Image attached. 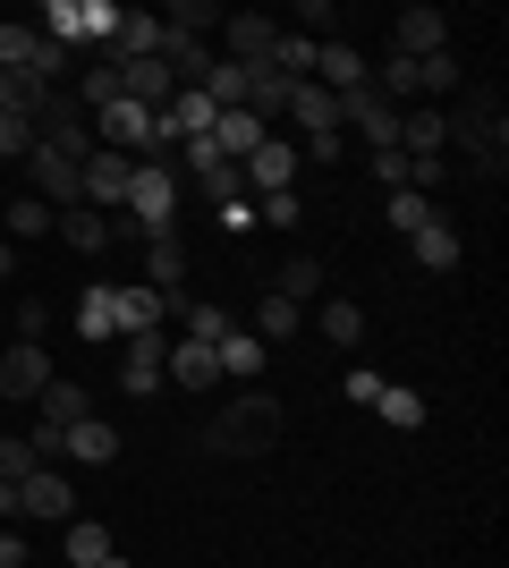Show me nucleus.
<instances>
[{
  "label": "nucleus",
  "mask_w": 509,
  "mask_h": 568,
  "mask_svg": "<svg viewBox=\"0 0 509 568\" xmlns=\"http://www.w3.org/2000/svg\"><path fill=\"white\" fill-rule=\"evenodd\" d=\"M281 425H289V416H281L272 390H238V399L204 425V450H213V458H264L272 442H281Z\"/></svg>",
  "instance_id": "1"
},
{
  "label": "nucleus",
  "mask_w": 509,
  "mask_h": 568,
  "mask_svg": "<svg viewBox=\"0 0 509 568\" xmlns=\"http://www.w3.org/2000/svg\"><path fill=\"white\" fill-rule=\"evenodd\" d=\"M441 136L459 144L467 162L485 170V179H501V153H509V119H501V102L492 94H459L450 111H441Z\"/></svg>",
  "instance_id": "2"
},
{
  "label": "nucleus",
  "mask_w": 509,
  "mask_h": 568,
  "mask_svg": "<svg viewBox=\"0 0 509 568\" xmlns=\"http://www.w3.org/2000/svg\"><path fill=\"white\" fill-rule=\"evenodd\" d=\"M120 0H43L34 9V34L60 51H85V43H120Z\"/></svg>",
  "instance_id": "3"
},
{
  "label": "nucleus",
  "mask_w": 509,
  "mask_h": 568,
  "mask_svg": "<svg viewBox=\"0 0 509 568\" xmlns=\"http://www.w3.org/2000/svg\"><path fill=\"white\" fill-rule=\"evenodd\" d=\"M128 213H136L145 237H170V221H179V179H170V162H136L128 170Z\"/></svg>",
  "instance_id": "4"
},
{
  "label": "nucleus",
  "mask_w": 509,
  "mask_h": 568,
  "mask_svg": "<svg viewBox=\"0 0 509 568\" xmlns=\"http://www.w3.org/2000/svg\"><path fill=\"white\" fill-rule=\"evenodd\" d=\"M26 179H34V195H43L51 213L85 204V162H69L60 144H34V153H26Z\"/></svg>",
  "instance_id": "5"
},
{
  "label": "nucleus",
  "mask_w": 509,
  "mask_h": 568,
  "mask_svg": "<svg viewBox=\"0 0 509 568\" xmlns=\"http://www.w3.org/2000/svg\"><path fill=\"white\" fill-rule=\"evenodd\" d=\"M43 382H51L43 339H9V348H0V407H34Z\"/></svg>",
  "instance_id": "6"
},
{
  "label": "nucleus",
  "mask_w": 509,
  "mask_h": 568,
  "mask_svg": "<svg viewBox=\"0 0 509 568\" xmlns=\"http://www.w3.org/2000/svg\"><path fill=\"white\" fill-rule=\"evenodd\" d=\"M221 60L230 69H264L272 60V43H281V18H264V9H238V18H221Z\"/></svg>",
  "instance_id": "7"
},
{
  "label": "nucleus",
  "mask_w": 509,
  "mask_h": 568,
  "mask_svg": "<svg viewBox=\"0 0 509 568\" xmlns=\"http://www.w3.org/2000/svg\"><path fill=\"white\" fill-rule=\"evenodd\" d=\"M162 314H179V297H170V288H111V323H120V339L162 332Z\"/></svg>",
  "instance_id": "8"
},
{
  "label": "nucleus",
  "mask_w": 509,
  "mask_h": 568,
  "mask_svg": "<svg viewBox=\"0 0 509 568\" xmlns=\"http://www.w3.org/2000/svg\"><path fill=\"white\" fill-rule=\"evenodd\" d=\"M162 365H170V339L136 332V339H128V365H120V390H128V399H153V390H162Z\"/></svg>",
  "instance_id": "9"
},
{
  "label": "nucleus",
  "mask_w": 509,
  "mask_h": 568,
  "mask_svg": "<svg viewBox=\"0 0 509 568\" xmlns=\"http://www.w3.org/2000/svg\"><path fill=\"white\" fill-rule=\"evenodd\" d=\"M390 34H399V60H434V51H450V18H441V9H425V0H416V9H399V26H390Z\"/></svg>",
  "instance_id": "10"
},
{
  "label": "nucleus",
  "mask_w": 509,
  "mask_h": 568,
  "mask_svg": "<svg viewBox=\"0 0 509 568\" xmlns=\"http://www.w3.org/2000/svg\"><path fill=\"white\" fill-rule=\"evenodd\" d=\"M69 509H77V484L60 467H34L18 484V518H69Z\"/></svg>",
  "instance_id": "11"
},
{
  "label": "nucleus",
  "mask_w": 509,
  "mask_h": 568,
  "mask_svg": "<svg viewBox=\"0 0 509 568\" xmlns=\"http://www.w3.org/2000/svg\"><path fill=\"white\" fill-rule=\"evenodd\" d=\"M238 170H246V187H255V195H281V187H289V170H297V144L281 136V128H272V136L255 144V153H246Z\"/></svg>",
  "instance_id": "12"
},
{
  "label": "nucleus",
  "mask_w": 509,
  "mask_h": 568,
  "mask_svg": "<svg viewBox=\"0 0 509 568\" xmlns=\"http://www.w3.org/2000/svg\"><path fill=\"white\" fill-rule=\"evenodd\" d=\"M128 170H136L128 153H102V144L85 153V204H94V213H120L128 204Z\"/></svg>",
  "instance_id": "13"
},
{
  "label": "nucleus",
  "mask_w": 509,
  "mask_h": 568,
  "mask_svg": "<svg viewBox=\"0 0 509 568\" xmlns=\"http://www.w3.org/2000/svg\"><path fill=\"white\" fill-rule=\"evenodd\" d=\"M111 69H120V94H128V102H145L153 119L170 111V94H179V85H170L162 60H111Z\"/></svg>",
  "instance_id": "14"
},
{
  "label": "nucleus",
  "mask_w": 509,
  "mask_h": 568,
  "mask_svg": "<svg viewBox=\"0 0 509 568\" xmlns=\"http://www.w3.org/2000/svg\"><path fill=\"white\" fill-rule=\"evenodd\" d=\"M289 119L306 136H339V94H323L315 77H289Z\"/></svg>",
  "instance_id": "15"
},
{
  "label": "nucleus",
  "mask_w": 509,
  "mask_h": 568,
  "mask_svg": "<svg viewBox=\"0 0 509 568\" xmlns=\"http://www.w3.org/2000/svg\"><path fill=\"white\" fill-rule=\"evenodd\" d=\"M179 390H213L221 382V348H204V339H170V365H162Z\"/></svg>",
  "instance_id": "16"
},
{
  "label": "nucleus",
  "mask_w": 509,
  "mask_h": 568,
  "mask_svg": "<svg viewBox=\"0 0 509 568\" xmlns=\"http://www.w3.org/2000/svg\"><path fill=\"white\" fill-rule=\"evenodd\" d=\"M94 407H85V390H77L69 374H51L43 382V399H34V425H51V433H69V425H85Z\"/></svg>",
  "instance_id": "17"
},
{
  "label": "nucleus",
  "mask_w": 509,
  "mask_h": 568,
  "mask_svg": "<svg viewBox=\"0 0 509 568\" xmlns=\"http://www.w3.org/2000/svg\"><path fill=\"white\" fill-rule=\"evenodd\" d=\"M51 237H69L77 255H102V246H111L120 230H111V213H94V204H69V213L51 221Z\"/></svg>",
  "instance_id": "18"
},
{
  "label": "nucleus",
  "mask_w": 509,
  "mask_h": 568,
  "mask_svg": "<svg viewBox=\"0 0 509 568\" xmlns=\"http://www.w3.org/2000/svg\"><path fill=\"white\" fill-rule=\"evenodd\" d=\"M441 111H399V153H408V170H425V162H441Z\"/></svg>",
  "instance_id": "19"
},
{
  "label": "nucleus",
  "mask_w": 509,
  "mask_h": 568,
  "mask_svg": "<svg viewBox=\"0 0 509 568\" xmlns=\"http://www.w3.org/2000/svg\"><path fill=\"white\" fill-rule=\"evenodd\" d=\"M238 111H255V119L272 128V119L289 111V77L272 69V60H264V69H246V102H238Z\"/></svg>",
  "instance_id": "20"
},
{
  "label": "nucleus",
  "mask_w": 509,
  "mask_h": 568,
  "mask_svg": "<svg viewBox=\"0 0 509 568\" xmlns=\"http://www.w3.org/2000/svg\"><path fill=\"white\" fill-rule=\"evenodd\" d=\"M179 323H187V339H204V348H221V339L238 332V323H230V306H221V297H179Z\"/></svg>",
  "instance_id": "21"
},
{
  "label": "nucleus",
  "mask_w": 509,
  "mask_h": 568,
  "mask_svg": "<svg viewBox=\"0 0 509 568\" xmlns=\"http://www.w3.org/2000/svg\"><path fill=\"white\" fill-rule=\"evenodd\" d=\"M60 458H77V467H111L120 458V433L102 425V416H85V425H69V450Z\"/></svg>",
  "instance_id": "22"
},
{
  "label": "nucleus",
  "mask_w": 509,
  "mask_h": 568,
  "mask_svg": "<svg viewBox=\"0 0 509 568\" xmlns=\"http://www.w3.org/2000/svg\"><path fill=\"white\" fill-rule=\"evenodd\" d=\"M408 246H416V263H425V272H459V255H467L450 221H425V230H416Z\"/></svg>",
  "instance_id": "23"
},
{
  "label": "nucleus",
  "mask_w": 509,
  "mask_h": 568,
  "mask_svg": "<svg viewBox=\"0 0 509 568\" xmlns=\"http://www.w3.org/2000/svg\"><path fill=\"white\" fill-rule=\"evenodd\" d=\"M264 136H272V128H264L255 111H221V119H213V144L230 153V162H246V153H255Z\"/></svg>",
  "instance_id": "24"
},
{
  "label": "nucleus",
  "mask_w": 509,
  "mask_h": 568,
  "mask_svg": "<svg viewBox=\"0 0 509 568\" xmlns=\"http://www.w3.org/2000/svg\"><path fill=\"white\" fill-rule=\"evenodd\" d=\"M145 272H153V288L179 297V288H187V246H179V237H145Z\"/></svg>",
  "instance_id": "25"
},
{
  "label": "nucleus",
  "mask_w": 509,
  "mask_h": 568,
  "mask_svg": "<svg viewBox=\"0 0 509 568\" xmlns=\"http://www.w3.org/2000/svg\"><path fill=\"white\" fill-rule=\"evenodd\" d=\"M264 365H272V348L255 332H230V339H221V374H230V382H255Z\"/></svg>",
  "instance_id": "26"
},
{
  "label": "nucleus",
  "mask_w": 509,
  "mask_h": 568,
  "mask_svg": "<svg viewBox=\"0 0 509 568\" xmlns=\"http://www.w3.org/2000/svg\"><path fill=\"white\" fill-rule=\"evenodd\" d=\"M162 26L179 34V43H204V34L221 26V9H213V0H170V9H162Z\"/></svg>",
  "instance_id": "27"
},
{
  "label": "nucleus",
  "mask_w": 509,
  "mask_h": 568,
  "mask_svg": "<svg viewBox=\"0 0 509 568\" xmlns=\"http://www.w3.org/2000/svg\"><path fill=\"white\" fill-rule=\"evenodd\" d=\"M383 213H390V230H408V237L425 230V221H441V213H434V195H416V187H390V195H383Z\"/></svg>",
  "instance_id": "28"
},
{
  "label": "nucleus",
  "mask_w": 509,
  "mask_h": 568,
  "mask_svg": "<svg viewBox=\"0 0 509 568\" xmlns=\"http://www.w3.org/2000/svg\"><path fill=\"white\" fill-rule=\"evenodd\" d=\"M255 339H264V348H281V339H297V306H289V297H281V288H272L264 306H255Z\"/></svg>",
  "instance_id": "29"
},
{
  "label": "nucleus",
  "mask_w": 509,
  "mask_h": 568,
  "mask_svg": "<svg viewBox=\"0 0 509 568\" xmlns=\"http://www.w3.org/2000/svg\"><path fill=\"white\" fill-rule=\"evenodd\" d=\"M323 339H332V348H357L365 339V306L357 297H332V306H323Z\"/></svg>",
  "instance_id": "30"
},
{
  "label": "nucleus",
  "mask_w": 509,
  "mask_h": 568,
  "mask_svg": "<svg viewBox=\"0 0 509 568\" xmlns=\"http://www.w3.org/2000/svg\"><path fill=\"white\" fill-rule=\"evenodd\" d=\"M111 551H120V544H111V526H94V518H69V560H77V568L111 560Z\"/></svg>",
  "instance_id": "31"
},
{
  "label": "nucleus",
  "mask_w": 509,
  "mask_h": 568,
  "mask_svg": "<svg viewBox=\"0 0 509 568\" xmlns=\"http://www.w3.org/2000/svg\"><path fill=\"white\" fill-rule=\"evenodd\" d=\"M416 85H425V94H467L459 51H434V60H416Z\"/></svg>",
  "instance_id": "32"
},
{
  "label": "nucleus",
  "mask_w": 509,
  "mask_h": 568,
  "mask_svg": "<svg viewBox=\"0 0 509 568\" xmlns=\"http://www.w3.org/2000/svg\"><path fill=\"white\" fill-rule=\"evenodd\" d=\"M77 339H120V323H111V288H85V297H77Z\"/></svg>",
  "instance_id": "33"
},
{
  "label": "nucleus",
  "mask_w": 509,
  "mask_h": 568,
  "mask_svg": "<svg viewBox=\"0 0 509 568\" xmlns=\"http://www.w3.org/2000/svg\"><path fill=\"white\" fill-rule=\"evenodd\" d=\"M195 187L213 195V204H246V170L238 162H204V170H195Z\"/></svg>",
  "instance_id": "34"
},
{
  "label": "nucleus",
  "mask_w": 509,
  "mask_h": 568,
  "mask_svg": "<svg viewBox=\"0 0 509 568\" xmlns=\"http://www.w3.org/2000/svg\"><path fill=\"white\" fill-rule=\"evenodd\" d=\"M374 416H383V425H425V399H416V390H399V382H383V399H374Z\"/></svg>",
  "instance_id": "35"
},
{
  "label": "nucleus",
  "mask_w": 509,
  "mask_h": 568,
  "mask_svg": "<svg viewBox=\"0 0 509 568\" xmlns=\"http://www.w3.org/2000/svg\"><path fill=\"white\" fill-rule=\"evenodd\" d=\"M51 221H60V213H51L43 195H18V204H9V230H18V237H51Z\"/></svg>",
  "instance_id": "36"
},
{
  "label": "nucleus",
  "mask_w": 509,
  "mask_h": 568,
  "mask_svg": "<svg viewBox=\"0 0 509 568\" xmlns=\"http://www.w3.org/2000/svg\"><path fill=\"white\" fill-rule=\"evenodd\" d=\"M34 467H43V458L26 450V433H0V484H26Z\"/></svg>",
  "instance_id": "37"
},
{
  "label": "nucleus",
  "mask_w": 509,
  "mask_h": 568,
  "mask_svg": "<svg viewBox=\"0 0 509 568\" xmlns=\"http://www.w3.org/2000/svg\"><path fill=\"white\" fill-rule=\"evenodd\" d=\"M315 288H323V263H315V255H289V272H281V297L297 306V297H315Z\"/></svg>",
  "instance_id": "38"
},
{
  "label": "nucleus",
  "mask_w": 509,
  "mask_h": 568,
  "mask_svg": "<svg viewBox=\"0 0 509 568\" xmlns=\"http://www.w3.org/2000/svg\"><path fill=\"white\" fill-rule=\"evenodd\" d=\"M34 153V119H9L0 111V162H26Z\"/></svg>",
  "instance_id": "39"
},
{
  "label": "nucleus",
  "mask_w": 509,
  "mask_h": 568,
  "mask_svg": "<svg viewBox=\"0 0 509 568\" xmlns=\"http://www.w3.org/2000/svg\"><path fill=\"white\" fill-rule=\"evenodd\" d=\"M255 221H272V230H297V187H281V195H255Z\"/></svg>",
  "instance_id": "40"
},
{
  "label": "nucleus",
  "mask_w": 509,
  "mask_h": 568,
  "mask_svg": "<svg viewBox=\"0 0 509 568\" xmlns=\"http://www.w3.org/2000/svg\"><path fill=\"white\" fill-rule=\"evenodd\" d=\"M51 332V306L43 297H18V339H43Z\"/></svg>",
  "instance_id": "41"
},
{
  "label": "nucleus",
  "mask_w": 509,
  "mask_h": 568,
  "mask_svg": "<svg viewBox=\"0 0 509 568\" xmlns=\"http://www.w3.org/2000/svg\"><path fill=\"white\" fill-rule=\"evenodd\" d=\"M374 179H383V195L408 187V153H399V144H390V153H374Z\"/></svg>",
  "instance_id": "42"
},
{
  "label": "nucleus",
  "mask_w": 509,
  "mask_h": 568,
  "mask_svg": "<svg viewBox=\"0 0 509 568\" xmlns=\"http://www.w3.org/2000/svg\"><path fill=\"white\" fill-rule=\"evenodd\" d=\"M348 399L374 407V399H383V374H374V365H348Z\"/></svg>",
  "instance_id": "43"
},
{
  "label": "nucleus",
  "mask_w": 509,
  "mask_h": 568,
  "mask_svg": "<svg viewBox=\"0 0 509 568\" xmlns=\"http://www.w3.org/2000/svg\"><path fill=\"white\" fill-rule=\"evenodd\" d=\"M297 26H315V43H332V26H339V9H332V0H306V9H297Z\"/></svg>",
  "instance_id": "44"
},
{
  "label": "nucleus",
  "mask_w": 509,
  "mask_h": 568,
  "mask_svg": "<svg viewBox=\"0 0 509 568\" xmlns=\"http://www.w3.org/2000/svg\"><path fill=\"white\" fill-rule=\"evenodd\" d=\"M0 568H26V535H9V526H0Z\"/></svg>",
  "instance_id": "45"
},
{
  "label": "nucleus",
  "mask_w": 509,
  "mask_h": 568,
  "mask_svg": "<svg viewBox=\"0 0 509 568\" xmlns=\"http://www.w3.org/2000/svg\"><path fill=\"white\" fill-rule=\"evenodd\" d=\"M9 272H18V246H9V237H0V281H9Z\"/></svg>",
  "instance_id": "46"
},
{
  "label": "nucleus",
  "mask_w": 509,
  "mask_h": 568,
  "mask_svg": "<svg viewBox=\"0 0 509 568\" xmlns=\"http://www.w3.org/2000/svg\"><path fill=\"white\" fill-rule=\"evenodd\" d=\"M94 568H136V560H128V551H111V560H94Z\"/></svg>",
  "instance_id": "47"
}]
</instances>
